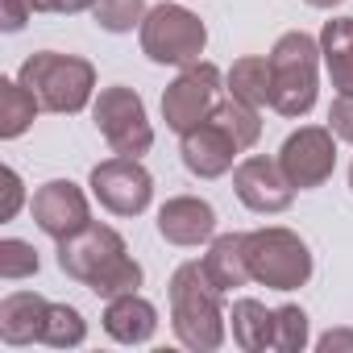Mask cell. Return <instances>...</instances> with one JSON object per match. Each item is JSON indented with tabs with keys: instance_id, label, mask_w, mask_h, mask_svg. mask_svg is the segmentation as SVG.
Returning <instances> with one entry per match:
<instances>
[{
	"instance_id": "cell-22",
	"label": "cell",
	"mask_w": 353,
	"mask_h": 353,
	"mask_svg": "<svg viewBox=\"0 0 353 353\" xmlns=\"http://www.w3.org/2000/svg\"><path fill=\"white\" fill-rule=\"evenodd\" d=\"M212 121L241 145V150H254L258 137H262V108L237 100V96H221L216 108H212Z\"/></svg>"
},
{
	"instance_id": "cell-20",
	"label": "cell",
	"mask_w": 353,
	"mask_h": 353,
	"mask_svg": "<svg viewBox=\"0 0 353 353\" xmlns=\"http://www.w3.org/2000/svg\"><path fill=\"white\" fill-rule=\"evenodd\" d=\"M38 112H42V100L21 79H0V137L5 141L21 137Z\"/></svg>"
},
{
	"instance_id": "cell-8",
	"label": "cell",
	"mask_w": 353,
	"mask_h": 353,
	"mask_svg": "<svg viewBox=\"0 0 353 353\" xmlns=\"http://www.w3.org/2000/svg\"><path fill=\"white\" fill-rule=\"evenodd\" d=\"M216 100H221V67L200 59L192 67H179V75L166 83V92H162V121L174 133H188V129H196L200 121L212 117Z\"/></svg>"
},
{
	"instance_id": "cell-9",
	"label": "cell",
	"mask_w": 353,
	"mask_h": 353,
	"mask_svg": "<svg viewBox=\"0 0 353 353\" xmlns=\"http://www.w3.org/2000/svg\"><path fill=\"white\" fill-rule=\"evenodd\" d=\"M88 188H92V196L100 200L104 212H112V216H141L150 208V200H154V174L141 166V158L117 154V158H104V162L92 166Z\"/></svg>"
},
{
	"instance_id": "cell-23",
	"label": "cell",
	"mask_w": 353,
	"mask_h": 353,
	"mask_svg": "<svg viewBox=\"0 0 353 353\" xmlns=\"http://www.w3.org/2000/svg\"><path fill=\"white\" fill-rule=\"evenodd\" d=\"M88 341V320L79 307L71 303H50V316H46V328H42V345L50 349H75Z\"/></svg>"
},
{
	"instance_id": "cell-16",
	"label": "cell",
	"mask_w": 353,
	"mask_h": 353,
	"mask_svg": "<svg viewBox=\"0 0 353 353\" xmlns=\"http://www.w3.org/2000/svg\"><path fill=\"white\" fill-rule=\"evenodd\" d=\"M50 316V299L38 291H9L0 299V341L5 345H34L42 341Z\"/></svg>"
},
{
	"instance_id": "cell-14",
	"label": "cell",
	"mask_w": 353,
	"mask_h": 353,
	"mask_svg": "<svg viewBox=\"0 0 353 353\" xmlns=\"http://www.w3.org/2000/svg\"><path fill=\"white\" fill-rule=\"evenodd\" d=\"M158 237L170 245H204L216 237V208L200 196H170L158 208Z\"/></svg>"
},
{
	"instance_id": "cell-2",
	"label": "cell",
	"mask_w": 353,
	"mask_h": 353,
	"mask_svg": "<svg viewBox=\"0 0 353 353\" xmlns=\"http://www.w3.org/2000/svg\"><path fill=\"white\" fill-rule=\"evenodd\" d=\"M170 299V332L192 353H216L229 336V312H225V291L208 279L204 262H183L166 283Z\"/></svg>"
},
{
	"instance_id": "cell-27",
	"label": "cell",
	"mask_w": 353,
	"mask_h": 353,
	"mask_svg": "<svg viewBox=\"0 0 353 353\" xmlns=\"http://www.w3.org/2000/svg\"><path fill=\"white\" fill-rule=\"evenodd\" d=\"M328 129L336 133V141L353 145V92H336V100L328 108Z\"/></svg>"
},
{
	"instance_id": "cell-30",
	"label": "cell",
	"mask_w": 353,
	"mask_h": 353,
	"mask_svg": "<svg viewBox=\"0 0 353 353\" xmlns=\"http://www.w3.org/2000/svg\"><path fill=\"white\" fill-rule=\"evenodd\" d=\"M34 9L38 13H88V9H96V0H34Z\"/></svg>"
},
{
	"instance_id": "cell-4",
	"label": "cell",
	"mask_w": 353,
	"mask_h": 353,
	"mask_svg": "<svg viewBox=\"0 0 353 353\" xmlns=\"http://www.w3.org/2000/svg\"><path fill=\"white\" fill-rule=\"evenodd\" d=\"M17 79L42 100V112L75 117L96 100V67L79 54H59V50H38L21 63Z\"/></svg>"
},
{
	"instance_id": "cell-1",
	"label": "cell",
	"mask_w": 353,
	"mask_h": 353,
	"mask_svg": "<svg viewBox=\"0 0 353 353\" xmlns=\"http://www.w3.org/2000/svg\"><path fill=\"white\" fill-rule=\"evenodd\" d=\"M59 270L67 279H75L79 287H88L100 299H117L141 287V262L129 254L125 237L112 225L92 221L88 229H79L75 237L59 241Z\"/></svg>"
},
{
	"instance_id": "cell-6",
	"label": "cell",
	"mask_w": 353,
	"mask_h": 353,
	"mask_svg": "<svg viewBox=\"0 0 353 353\" xmlns=\"http://www.w3.org/2000/svg\"><path fill=\"white\" fill-rule=\"evenodd\" d=\"M137 38H141V54L158 67H192L208 50V26L183 5H154Z\"/></svg>"
},
{
	"instance_id": "cell-13",
	"label": "cell",
	"mask_w": 353,
	"mask_h": 353,
	"mask_svg": "<svg viewBox=\"0 0 353 353\" xmlns=\"http://www.w3.org/2000/svg\"><path fill=\"white\" fill-rule=\"evenodd\" d=\"M241 154H245V150H241L212 117L200 121L196 129L179 133V158H183V166L196 174V179H221V174H229V170L237 166Z\"/></svg>"
},
{
	"instance_id": "cell-5",
	"label": "cell",
	"mask_w": 353,
	"mask_h": 353,
	"mask_svg": "<svg viewBox=\"0 0 353 353\" xmlns=\"http://www.w3.org/2000/svg\"><path fill=\"white\" fill-rule=\"evenodd\" d=\"M245 254H250L254 283H262L266 291H299V287H307V279L316 270L307 241L283 225L245 233Z\"/></svg>"
},
{
	"instance_id": "cell-12",
	"label": "cell",
	"mask_w": 353,
	"mask_h": 353,
	"mask_svg": "<svg viewBox=\"0 0 353 353\" xmlns=\"http://www.w3.org/2000/svg\"><path fill=\"white\" fill-rule=\"evenodd\" d=\"M30 212H34V225H38L50 241H67V237H75L79 229L92 225V204H88L83 188L71 183V179H50V183H42V188L34 192V200H30Z\"/></svg>"
},
{
	"instance_id": "cell-18",
	"label": "cell",
	"mask_w": 353,
	"mask_h": 353,
	"mask_svg": "<svg viewBox=\"0 0 353 353\" xmlns=\"http://www.w3.org/2000/svg\"><path fill=\"white\" fill-rule=\"evenodd\" d=\"M229 328H233L237 349H245V353H266V349H274V307H266L262 299H250V295L233 299V307H229Z\"/></svg>"
},
{
	"instance_id": "cell-29",
	"label": "cell",
	"mask_w": 353,
	"mask_h": 353,
	"mask_svg": "<svg viewBox=\"0 0 353 353\" xmlns=\"http://www.w3.org/2000/svg\"><path fill=\"white\" fill-rule=\"evenodd\" d=\"M34 13H38L34 0H5V21H0V30H5V34H21Z\"/></svg>"
},
{
	"instance_id": "cell-25",
	"label": "cell",
	"mask_w": 353,
	"mask_h": 353,
	"mask_svg": "<svg viewBox=\"0 0 353 353\" xmlns=\"http://www.w3.org/2000/svg\"><path fill=\"white\" fill-rule=\"evenodd\" d=\"M312 341L307 332V312L299 303H283L274 307V349L279 353H303Z\"/></svg>"
},
{
	"instance_id": "cell-15",
	"label": "cell",
	"mask_w": 353,
	"mask_h": 353,
	"mask_svg": "<svg viewBox=\"0 0 353 353\" xmlns=\"http://www.w3.org/2000/svg\"><path fill=\"white\" fill-rule=\"evenodd\" d=\"M100 320H104V332L117 345H150L154 332H158V307L141 291L104 299V316Z\"/></svg>"
},
{
	"instance_id": "cell-32",
	"label": "cell",
	"mask_w": 353,
	"mask_h": 353,
	"mask_svg": "<svg viewBox=\"0 0 353 353\" xmlns=\"http://www.w3.org/2000/svg\"><path fill=\"white\" fill-rule=\"evenodd\" d=\"M303 5H307V9H320V13H324V9H336L341 0H303Z\"/></svg>"
},
{
	"instance_id": "cell-26",
	"label": "cell",
	"mask_w": 353,
	"mask_h": 353,
	"mask_svg": "<svg viewBox=\"0 0 353 353\" xmlns=\"http://www.w3.org/2000/svg\"><path fill=\"white\" fill-rule=\"evenodd\" d=\"M42 270V258L30 241L21 237H5L0 241V279L5 283H17V279H34Z\"/></svg>"
},
{
	"instance_id": "cell-24",
	"label": "cell",
	"mask_w": 353,
	"mask_h": 353,
	"mask_svg": "<svg viewBox=\"0 0 353 353\" xmlns=\"http://www.w3.org/2000/svg\"><path fill=\"white\" fill-rule=\"evenodd\" d=\"M145 13H150L145 0H96V9H92L96 26L104 34H133V30H141Z\"/></svg>"
},
{
	"instance_id": "cell-28",
	"label": "cell",
	"mask_w": 353,
	"mask_h": 353,
	"mask_svg": "<svg viewBox=\"0 0 353 353\" xmlns=\"http://www.w3.org/2000/svg\"><path fill=\"white\" fill-rule=\"evenodd\" d=\"M26 204V183L13 166H5V204H0V221H13Z\"/></svg>"
},
{
	"instance_id": "cell-7",
	"label": "cell",
	"mask_w": 353,
	"mask_h": 353,
	"mask_svg": "<svg viewBox=\"0 0 353 353\" xmlns=\"http://www.w3.org/2000/svg\"><path fill=\"white\" fill-rule=\"evenodd\" d=\"M92 121H96V129H100V137L108 141L112 154L141 158L154 145V125L145 117V100L125 83L100 88V96L92 100Z\"/></svg>"
},
{
	"instance_id": "cell-3",
	"label": "cell",
	"mask_w": 353,
	"mask_h": 353,
	"mask_svg": "<svg viewBox=\"0 0 353 353\" xmlns=\"http://www.w3.org/2000/svg\"><path fill=\"white\" fill-rule=\"evenodd\" d=\"M270 108L287 121H303L320 96V38L291 30L270 46Z\"/></svg>"
},
{
	"instance_id": "cell-17",
	"label": "cell",
	"mask_w": 353,
	"mask_h": 353,
	"mask_svg": "<svg viewBox=\"0 0 353 353\" xmlns=\"http://www.w3.org/2000/svg\"><path fill=\"white\" fill-rule=\"evenodd\" d=\"M200 262H204L208 279H212L225 295H233V291H241L245 283H254V274H250V254H245V233H216V237L208 241V254H204Z\"/></svg>"
},
{
	"instance_id": "cell-33",
	"label": "cell",
	"mask_w": 353,
	"mask_h": 353,
	"mask_svg": "<svg viewBox=\"0 0 353 353\" xmlns=\"http://www.w3.org/2000/svg\"><path fill=\"white\" fill-rule=\"evenodd\" d=\"M349 192H353V166H349Z\"/></svg>"
},
{
	"instance_id": "cell-19",
	"label": "cell",
	"mask_w": 353,
	"mask_h": 353,
	"mask_svg": "<svg viewBox=\"0 0 353 353\" xmlns=\"http://www.w3.org/2000/svg\"><path fill=\"white\" fill-rule=\"evenodd\" d=\"M320 59L336 92H353V17H332L320 30Z\"/></svg>"
},
{
	"instance_id": "cell-10",
	"label": "cell",
	"mask_w": 353,
	"mask_h": 353,
	"mask_svg": "<svg viewBox=\"0 0 353 353\" xmlns=\"http://www.w3.org/2000/svg\"><path fill=\"white\" fill-rule=\"evenodd\" d=\"M279 166L295 192L324 188L336 170V133L328 125H299L279 145Z\"/></svg>"
},
{
	"instance_id": "cell-11",
	"label": "cell",
	"mask_w": 353,
	"mask_h": 353,
	"mask_svg": "<svg viewBox=\"0 0 353 353\" xmlns=\"http://www.w3.org/2000/svg\"><path fill=\"white\" fill-rule=\"evenodd\" d=\"M233 192L258 216L287 212L291 200H295V188H291L287 174H283L279 158H266V154H250V158H241L233 166Z\"/></svg>"
},
{
	"instance_id": "cell-21",
	"label": "cell",
	"mask_w": 353,
	"mask_h": 353,
	"mask_svg": "<svg viewBox=\"0 0 353 353\" xmlns=\"http://www.w3.org/2000/svg\"><path fill=\"white\" fill-rule=\"evenodd\" d=\"M225 92L254 104V108H266L270 104V59H262V54L237 59L225 75Z\"/></svg>"
},
{
	"instance_id": "cell-31",
	"label": "cell",
	"mask_w": 353,
	"mask_h": 353,
	"mask_svg": "<svg viewBox=\"0 0 353 353\" xmlns=\"http://www.w3.org/2000/svg\"><path fill=\"white\" fill-rule=\"evenodd\" d=\"M320 353H341V349H353V328H328L320 341H316Z\"/></svg>"
}]
</instances>
